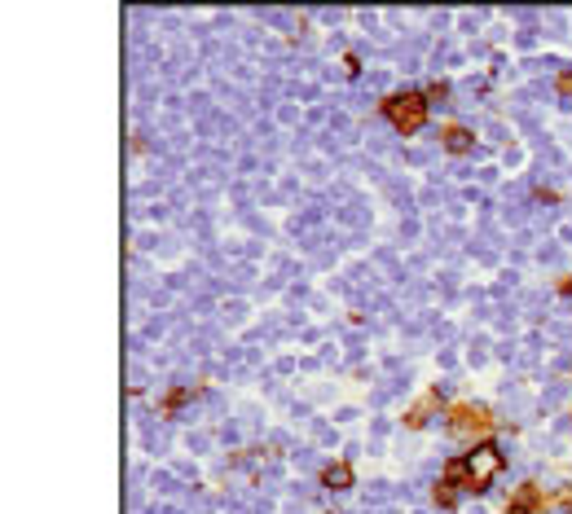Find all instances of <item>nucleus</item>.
<instances>
[{"mask_svg": "<svg viewBox=\"0 0 572 514\" xmlns=\"http://www.w3.org/2000/svg\"><path fill=\"white\" fill-rule=\"evenodd\" d=\"M383 119L401 137H414L427 123V97L423 92H392V97H383Z\"/></svg>", "mask_w": 572, "mask_h": 514, "instance_id": "obj_1", "label": "nucleus"}, {"mask_svg": "<svg viewBox=\"0 0 572 514\" xmlns=\"http://www.w3.org/2000/svg\"><path fill=\"white\" fill-rule=\"evenodd\" d=\"M462 462H467V480H462V488H471V493H484V488L493 484V475L506 466V457L493 444H475Z\"/></svg>", "mask_w": 572, "mask_h": 514, "instance_id": "obj_2", "label": "nucleus"}, {"mask_svg": "<svg viewBox=\"0 0 572 514\" xmlns=\"http://www.w3.org/2000/svg\"><path fill=\"white\" fill-rule=\"evenodd\" d=\"M449 435L458 439H475V435H488L493 431V417H488V409H471V404H462V409L449 413Z\"/></svg>", "mask_w": 572, "mask_h": 514, "instance_id": "obj_3", "label": "nucleus"}, {"mask_svg": "<svg viewBox=\"0 0 572 514\" xmlns=\"http://www.w3.org/2000/svg\"><path fill=\"white\" fill-rule=\"evenodd\" d=\"M440 146H445L449 154H471L475 150V137L467 132V128L454 123V128H445V132H440Z\"/></svg>", "mask_w": 572, "mask_h": 514, "instance_id": "obj_4", "label": "nucleus"}, {"mask_svg": "<svg viewBox=\"0 0 572 514\" xmlns=\"http://www.w3.org/2000/svg\"><path fill=\"white\" fill-rule=\"evenodd\" d=\"M321 484L330 488V493H343V488H352V466L348 462H335L321 471Z\"/></svg>", "mask_w": 572, "mask_h": 514, "instance_id": "obj_5", "label": "nucleus"}, {"mask_svg": "<svg viewBox=\"0 0 572 514\" xmlns=\"http://www.w3.org/2000/svg\"><path fill=\"white\" fill-rule=\"evenodd\" d=\"M533 510H542V493L533 484H524L519 493H515V501L506 506V514H533Z\"/></svg>", "mask_w": 572, "mask_h": 514, "instance_id": "obj_6", "label": "nucleus"}, {"mask_svg": "<svg viewBox=\"0 0 572 514\" xmlns=\"http://www.w3.org/2000/svg\"><path fill=\"white\" fill-rule=\"evenodd\" d=\"M436 404H440V391H427V396H423V404H414V409L405 413V422H410V426H423V422H427V413H432Z\"/></svg>", "mask_w": 572, "mask_h": 514, "instance_id": "obj_7", "label": "nucleus"}, {"mask_svg": "<svg viewBox=\"0 0 572 514\" xmlns=\"http://www.w3.org/2000/svg\"><path fill=\"white\" fill-rule=\"evenodd\" d=\"M432 497H436V506H445V510H449V506H454V501H458V493H454V484H449V480H440Z\"/></svg>", "mask_w": 572, "mask_h": 514, "instance_id": "obj_8", "label": "nucleus"}, {"mask_svg": "<svg viewBox=\"0 0 572 514\" xmlns=\"http://www.w3.org/2000/svg\"><path fill=\"white\" fill-rule=\"evenodd\" d=\"M189 396H194V391H189V387H176V391H168V400H163V413H172V409H181V404H185Z\"/></svg>", "mask_w": 572, "mask_h": 514, "instance_id": "obj_9", "label": "nucleus"}, {"mask_svg": "<svg viewBox=\"0 0 572 514\" xmlns=\"http://www.w3.org/2000/svg\"><path fill=\"white\" fill-rule=\"evenodd\" d=\"M555 92H559V97H572V70H559V79H555Z\"/></svg>", "mask_w": 572, "mask_h": 514, "instance_id": "obj_10", "label": "nucleus"}, {"mask_svg": "<svg viewBox=\"0 0 572 514\" xmlns=\"http://www.w3.org/2000/svg\"><path fill=\"white\" fill-rule=\"evenodd\" d=\"M423 97H427V106H432V101H445V97H449V83H432Z\"/></svg>", "mask_w": 572, "mask_h": 514, "instance_id": "obj_11", "label": "nucleus"}, {"mask_svg": "<svg viewBox=\"0 0 572 514\" xmlns=\"http://www.w3.org/2000/svg\"><path fill=\"white\" fill-rule=\"evenodd\" d=\"M559 290H564V295H572V277H564V281H559Z\"/></svg>", "mask_w": 572, "mask_h": 514, "instance_id": "obj_12", "label": "nucleus"}]
</instances>
